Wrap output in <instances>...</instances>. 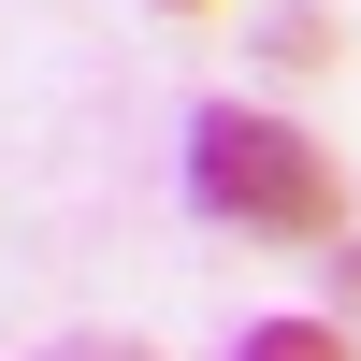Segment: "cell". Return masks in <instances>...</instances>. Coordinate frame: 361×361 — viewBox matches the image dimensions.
<instances>
[{
	"label": "cell",
	"mask_w": 361,
	"mask_h": 361,
	"mask_svg": "<svg viewBox=\"0 0 361 361\" xmlns=\"http://www.w3.org/2000/svg\"><path fill=\"white\" fill-rule=\"evenodd\" d=\"M188 202L231 217V231H275V246H333V231H347L333 145H318L304 116H246V102H217L188 130Z\"/></svg>",
	"instance_id": "1"
},
{
	"label": "cell",
	"mask_w": 361,
	"mask_h": 361,
	"mask_svg": "<svg viewBox=\"0 0 361 361\" xmlns=\"http://www.w3.org/2000/svg\"><path fill=\"white\" fill-rule=\"evenodd\" d=\"M231 361H361V347L333 333V318H260V333L231 347Z\"/></svg>",
	"instance_id": "2"
},
{
	"label": "cell",
	"mask_w": 361,
	"mask_h": 361,
	"mask_svg": "<svg viewBox=\"0 0 361 361\" xmlns=\"http://www.w3.org/2000/svg\"><path fill=\"white\" fill-rule=\"evenodd\" d=\"M333 333L361 347V231H347V246H333Z\"/></svg>",
	"instance_id": "3"
},
{
	"label": "cell",
	"mask_w": 361,
	"mask_h": 361,
	"mask_svg": "<svg viewBox=\"0 0 361 361\" xmlns=\"http://www.w3.org/2000/svg\"><path fill=\"white\" fill-rule=\"evenodd\" d=\"M44 361H159V347H130V333H58Z\"/></svg>",
	"instance_id": "4"
}]
</instances>
